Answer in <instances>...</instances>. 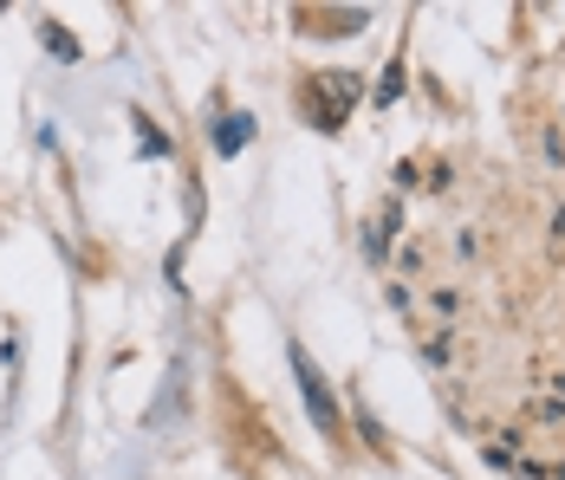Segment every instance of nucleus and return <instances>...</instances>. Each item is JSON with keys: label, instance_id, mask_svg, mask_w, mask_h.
Here are the masks:
<instances>
[{"label": "nucleus", "instance_id": "4", "mask_svg": "<svg viewBox=\"0 0 565 480\" xmlns=\"http://www.w3.org/2000/svg\"><path fill=\"white\" fill-rule=\"evenodd\" d=\"M391 234H396V202L377 214V227H371V241H364V247H371V260H384V254H391Z\"/></svg>", "mask_w": 565, "mask_h": 480}, {"label": "nucleus", "instance_id": "3", "mask_svg": "<svg viewBox=\"0 0 565 480\" xmlns=\"http://www.w3.org/2000/svg\"><path fill=\"white\" fill-rule=\"evenodd\" d=\"M247 137H254V117H222V130H215V150H222V157H234Z\"/></svg>", "mask_w": 565, "mask_h": 480}, {"label": "nucleus", "instance_id": "2", "mask_svg": "<svg viewBox=\"0 0 565 480\" xmlns=\"http://www.w3.org/2000/svg\"><path fill=\"white\" fill-rule=\"evenodd\" d=\"M292 376H299V390H306V409H312L319 435H339V409H332V390H326L319 364L306 358V344H292Z\"/></svg>", "mask_w": 565, "mask_h": 480}, {"label": "nucleus", "instance_id": "1", "mask_svg": "<svg viewBox=\"0 0 565 480\" xmlns=\"http://www.w3.org/2000/svg\"><path fill=\"white\" fill-rule=\"evenodd\" d=\"M358 105V72H319L312 78V124L319 130H339Z\"/></svg>", "mask_w": 565, "mask_h": 480}, {"label": "nucleus", "instance_id": "5", "mask_svg": "<svg viewBox=\"0 0 565 480\" xmlns=\"http://www.w3.org/2000/svg\"><path fill=\"white\" fill-rule=\"evenodd\" d=\"M163 150H170V137L157 124H143V157H163Z\"/></svg>", "mask_w": 565, "mask_h": 480}, {"label": "nucleus", "instance_id": "6", "mask_svg": "<svg viewBox=\"0 0 565 480\" xmlns=\"http://www.w3.org/2000/svg\"><path fill=\"white\" fill-rule=\"evenodd\" d=\"M46 46H53L58 58H78V46H72V33H58V26H46Z\"/></svg>", "mask_w": 565, "mask_h": 480}]
</instances>
